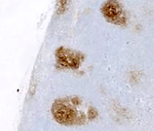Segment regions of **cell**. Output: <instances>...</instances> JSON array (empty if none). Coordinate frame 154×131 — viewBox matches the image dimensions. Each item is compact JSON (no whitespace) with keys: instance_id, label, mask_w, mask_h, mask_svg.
Listing matches in <instances>:
<instances>
[{"instance_id":"6da1fadb","label":"cell","mask_w":154,"mask_h":131,"mask_svg":"<svg viewBox=\"0 0 154 131\" xmlns=\"http://www.w3.org/2000/svg\"><path fill=\"white\" fill-rule=\"evenodd\" d=\"M51 112L54 119L63 125H81L87 120L95 119L98 115L93 106L76 96L56 100L51 107Z\"/></svg>"},{"instance_id":"7a4b0ae2","label":"cell","mask_w":154,"mask_h":131,"mask_svg":"<svg viewBox=\"0 0 154 131\" xmlns=\"http://www.w3.org/2000/svg\"><path fill=\"white\" fill-rule=\"evenodd\" d=\"M102 12L107 20L117 25H124L126 13L121 4L117 1H107L102 5Z\"/></svg>"},{"instance_id":"3957f363","label":"cell","mask_w":154,"mask_h":131,"mask_svg":"<svg viewBox=\"0 0 154 131\" xmlns=\"http://www.w3.org/2000/svg\"><path fill=\"white\" fill-rule=\"evenodd\" d=\"M56 55L61 65L71 68H77L82 58L81 54L74 52L73 51H71L64 47L59 48Z\"/></svg>"}]
</instances>
